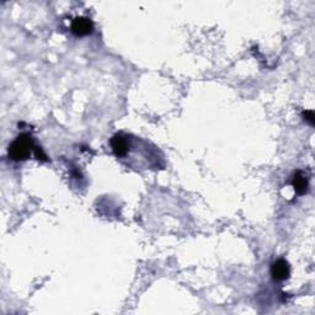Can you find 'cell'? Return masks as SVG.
<instances>
[{"instance_id": "7", "label": "cell", "mask_w": 315, "mask_h": 315, "mask_svg": "<svg viewBox=\"0 0 315 315\" xmlns=\"http://www.w3.org/2000/svg\"><path fill=\"white\" fill-rule=\"evenodd\" d=\"M303 117H304L305 121H308L310 124H314L315 117H314L313 111H305V112H303Z\"/></svg>"}, {"instance_id": "3", "label": "cell", "mask_w": 315, "mask_h": 315, "mask_svg": "<svg viewBox=\"0 0 315 315\" xmlns=\"http://www.w3.org/2000/svg\"><path fill=\"white\" fill-rule=\"evenodd\" d=\"M271 275L275 281H285L291 276L290 264L285 259H279L271 265Z\"/></svg>"}, {"instance_id": "6", "label": "cell", "mask_w": 315, "mask_h": 315, "mask_svg": "<svg viewBox=\"0 0 315 315\" xmlns=\"http://www.w3.org/2000/svg\"><path fill=\"white\" fill-rule=\"evenodd\" d=\"M35 154H36V158L39 160H42V162H47V155L43 153L42 149L40 147H35Z\"/></svg>"}, {"instance_id": "4", "label": "cell", "mask_w": 315, "mask_h": 315, "mask_svg": "<svg viewBox=\"0 0 315 315\" xmlns=\"http://www.w3.org/2000/svg\"><path fill=\"white\" fill-rule=\"evenodd\" d=\"M111 148L116 155L123 156L130 150V143H128L126 137H123L122 134H115L111 138Z\"/></svg>"}, {"instance_id": "5", "label": "cell", "mask_w": 315, "mask_h": 315, "mask_svg": "<svg viewBox=\"0 0 315 315\" xmlns=\"http://www.w3.org/2000/svg\"><path fill=\"white\" fill-rule=\"evenodd\" d=\"M292 185H293L294 191L298 195L305 194V191L308 190V179L305 177V175L302 171H297L293 175V179H292Z\"/></svg>"}, {"instance_id": "2", "label": "cell", "mask_w": 315, "mask_h": 315, "mask_svg": "<svg viewBox=\"0 0 315 315\" xmlns=\"http://www.w3.org/2000/svg\"><path fill=\"white\" fill-rule=\"evenodd\" d=\"M72 32L78 37H83L90 35L94 30V22L85 16H78L72 21Z\"/></svg>"}, {"instance_id": "1", "label": "cell", "mask_w": 315, "mask_h": 315, "mask_svg": "<svg viewBox=\"0 0 315 315\" xmlns=\"http://www.w3.org/2000/svg\"><path fill=\"white\" fill-rule=\"evenodd\" d=\"M32 149H35V145L31 137L28 134H20L9 147V156L15 162H22L30 156Z\"/></svg>"}]
</instances>
